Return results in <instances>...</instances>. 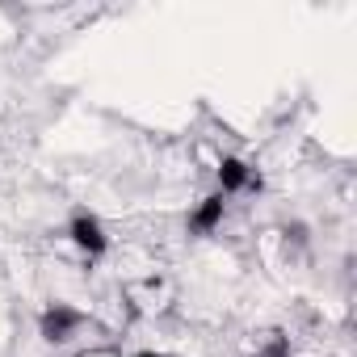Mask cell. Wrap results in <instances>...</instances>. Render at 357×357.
Returning <instances> with one entry per match:
<instances>
[{
  "mask_svg": "<svg viewBox=\"0 0 357 357\" xmlns=\"http://www.w3.org/2000/svg\"><path fill=\"white\" fill-rule=\"evenodd\" d=\"M219 185H223V194H240V190L261 185V176H257L240 155H223V160H219Z\"/></svg>",
  "mask_w": 357,
  "mask_h": 357,
  "instance_id": "obj_3",
  "label": "cell"
},
{
  "mask_svg": "<svg viewBox=\"0 0 357 357\" xmlns=\"http://www.w3.org/2000/svg\"><path fill=\"white\" fill-rule=\"evenodd\" d=\"M135 357H164V353H155V349H143V353H135Z\"/></svg>",
  "mask_w": 357,
  "mask_h": 357,
  "instance_id": "obj_6",
  "label": "cell"
},
{
  "mask_svg": "<svg viewBox=\"0 0 357 357\" xmlns=\"http://www.w3.org/2000/svg\"><path fill=\"white\" fill-rule=\"evenodd\" d=\"M68 240H72L84 257H101V252L109 248V236H105L101 219L89 215V211H76V215H72V223H68Z\"/></svg>",
  "mask_w": 357,
  "mask_h": 357,
  "instance_id": "obj_2",
  "label": "cell"
},
{
  "mask_svg": "<svg viewBox=\"0 0 357 357\" xmlns=\"http://www.w3.org/2000/svg\"><path fill=\"white\" fill-rule=\"evenodd\" d=\"M223 215H227V202H223V194H211V198H202V202L194 206V215H190V231L206 236V231H215V227L223 223Z\"/></svg>",
  "mask_w": 357,
  "mask_h": 357,
  "instance_id": "obj_4",
  "label": "cell"
},
{
  "mask_svg": "<svg viewBox=\"0 0 357 357\" xmlns=\"http://www.w3.org/2000/svg\"><path fill=\"white\" fill-rule=\"evenodd\" d=\"M252 357H290V340H286V332H261L257 336V344H252Z\"/></svg>",
  "mask_w": 357,
  "mask_h": 357,
  "instance_id": "obj_5",
  "label": "cell"
},
{
  "mask_svg": "<svg viewBox=\"0 0 357 357\" xmlns=\"http://www.w3.org/2000/svg\"><path fill=\"white\" fill-rule=\"evenodd\" d=\"M80 324H84V311H76V307H68V303H51V307L38 315V332H43V340H51V344L72 340V336L80 332Z\"/></svg>",
  "mask_w": 357,
  "mask_h": 357,
  "instance_id": "obj_1",
  "label": "cell"
}]
</instances>
